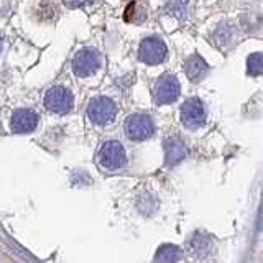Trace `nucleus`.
Here are the masks:
<instances>
[{
    "label": "nucleus",
    "mask_w": 263,
    "mask_h": 263,
    "mask_svg": "<svg viewBox=\"0 0 263 263\" xmlns=\"http://www.w3.org/2000/svg\"><path fill=\"white\" fill-rule=\"evenodd\" d=\"M117 115V105L109 97H94L87 105V117L96 125H107Z\"/></svg>",
    "instance_id": "7ed1b4c3"
},
{
    "label": "nucleus",
    "mask_w": 263,
    "mask_h": 263,
    "mask_svg": "<svg viewBox=\"0 0 263 263\" xmlns=\"http://www.w3.org/2000/svg\"><path fill=\"white\" fill-rule=\"evenodd\" d=\"M235 35H237L235 23L234 22H222L216 28V31H214V41H216L217 46L224 48L232 43Z\"/></svg>",
    "instance_id": "f8f14e48"
},
{
    "label": "nucleus",
    "mask_w": 263,
    "mask_h": 263,
    "mask_svg": "<svg viewBox=\"0 0 263 263\" xmlns=\"http://www.w3.org/2000/svg\"><path fill=\"white\" fill-rule=\"evenodd\" d=\"M181 252L176 245H171V243H166V245H161L158 250H156V255H155V263H176L179 258H181Z\"/></svg>",
    "instance_id": "ddd939ff"
},
{
    "label": "nucleus",
    "mask_w": 263,
    "mask_h": 263,
    "mask_svg": "<svg viewBox=\"0 0 263 263\" xmlns=\"http://www.w3.org/2000/svg\"><path fill=\"white\" fill-rule=\"evenodd\" d=\"M193 247H194V250L197 252V253H205L208 252V249H209V238H205V237H202V235H199L197 234L194 238H193Z\"/></svg>",
    "instance_id": "f3484780"
},
{
    "label": "nucleus",
    "mask_w": 263,
    "mask_h": 263,
    "mask_svg": "<svg viewBox=\"0 0 263 263\" xmlns=\"http://www.w3.org/2000/svg\"><path fill=\"white\" fill-rule=\"evenodd\" d=\"M38 125V115L30 109H18L15 110L10 119V128L13 134H31Z\"/></svg>",
    "instance_id": "1a4fd4ad"
},
{
    "label": "nucleus",
    "mask_w": 263,
    "mask_h": 263,
    "mask_svg": "<svg viewBox=\"0 0 263 263\" xmlns=\"http://www.w3.org/2000/svg\"><path fill=\"white\" fill-rule=\"evenodd\" d=\"M99 161L107 170H119L122 166H125L127 163L125 148L122 146V143L115 142V140L105 142L101 148V152H99Z\"/></svg>",
    "instance_id": "423d86ee"
},
{
    "label": "nucleus",
    "mask_w": 263,
    "mask_h": 263,
    "mask_svg": "<svg viewBox=\"0 0 263 263\" xmlns=\"http://www.w3.org/2000/svg\"><path fill=\"white\" fill-rule=\"evenodd\" d=\"M166 12L175 16L178 20H186L189 15V8H191V0H168Z\"/></svg>",
    "instance_id": "2eb2a0df"
},
{
    "label": "nucleus",
    "mask_w": 263,
    "mask_h": 263,
    "mask_svg": "<svg viewBox=\"0 0 263 263\" xmlns=\"http://www.w3.org/2000/svg\"><path fill=\"white\" fill-rule=\"evenodd\" d=\"M102 58L96 48H81L72 58V72L79 78L92 76L101 68Z\"/></svg>",
    "instance_id": "f257e3e1"
},
{
    "label": "nucleus",
    "mask_w": 263,
    "mask_h": 263,
    "mask_svg": "<svg viewBox=\"0 0 263 263\" xmlns=\"http://www.w3.org/2000/svg\"><path fill=\"white\" fill-rule=\"evenodd\" d=\"M258 227H260V230H263V208H261V214H260V220H258Z\"/></svg>",
    "instance_id": "6ab92c4d"
},
{
    "label": "nucleus",
    "mask_w": 263,
    "mask_h": 263,
    "mask_svg": "<svg viewBox=\"0 0 263 263\" xmlns=\"http://www.w3.org/2000/svg\"><path fill=\"white\" fill-rule=\"evenodd\" d=\"M181 122L186 128H197L205 122V109L201 99L191 97L181 105Z\"/></svg>",
    "instance_id": "6e6552de"
},
{
    "label": "nucleus",
    "mask_w": 263,
    "mask_h": 263,
    "mask_svg": "<svg viewBox=\"0 0 263 263\" xmlns=\"http://www.w3.org/2000/svg\"><path fill=\"white\" fill-rule=\"evenodd\" d=\"M184 71H186V76L189 79L197 82V81H201L205 76V74H208L209 66H208V63H205L199 54H193V56H189L187 60H186Z\"/></svg>",
    "instance_id": "9b49d317"
},
{
    "label": "nucleus",
    "mask_w": 263,
    "mask_h": 263,
    "mask_svg": "<svg viewBox=\"0 0 263 263\" xmlns=\"http://www.w3.org/2000/svg\"><path fill=\"white\" fill-rule=\"evenodd\" d=\"M247 72L250 76H260L263 74V54L253 53L247 58Z\"/></svg>",
    "instance_id": "dca6fc26"
},
{
    "label": "nucleus",
    "mask_w": 263,
    "mask_h": 263,
    "mask_svg": "<svg viewBox=\"0 0 263 263\" xmlns=\"http://www.w3.org/2000/svg\"><path fill=\"white\" fill-rule=\"evenodd\" d=\"M89 2H92V0H63V4L68 8H79Z\"/></svg>",
    "instance_id": "a211bd4d"
},
{
    "label": "nucleus",
    "mask_w": 263,
    "mask_h": 263,
    "mask_svg": "<svg viewBox=\"0 0 263 263\" xmlns=\"http://www.w3.org/2000/svg\"><path fill=\"white\" fill-rule=\"evenodd\" d=\"M187 155V148L184 142L179 137H170L164 142V160L170 166H175V164L181 163Z\"/></svg>",
    "instance_id": "9d476101"
},
{
    "label": "nucleus",
    "mask_w": 263,
    "mask_h": 263,
    "mask_svg": "<svg viewBox=\"0 0 263 263\" xmlns=\"http://www.w3.org/2000/svg\"><path fill=\"white\" fill-rule=\"evenodd\" d=\"M74 105V97L69 89L53 86L45 94V107L53 114H68Z\"/></svg>",
    "instance_id": "39448f33"
},
{
    "label": "nucleus",
    "mask_w": 263,
    "mask_h": 263,
    "mask_svg": "<svg viewBox=\"0 0 263 263\" xmlns=\"http://www.w3.org/2000/svg\"><path fill=\"white\" fill-rule=\"evenodd\" d=\"M181 87L179 82L175 76L171 74H164L158 81H156L155 89H153V99L158 105H164V104H171L175 102L179 97Z\"/></svg>",
    "instance_id": "0eeeda50"
},
{
    "label": "nucleus",
    "mask_w": 263,
    "mask_h": 263,
    "mask_svg": "<svg viewBox=\"0 0 263 263\" xmlns=\"http://www.w3.org/2000/svg\"><path fill=\"white\" fill-rule=\"evenodd\" d=\"M146 18V10L142 4H138L137 0H132V2L125 7L123 10V20L127 23H142Z\"/></svg>",
    "instance_id": "4468645a"
},
{
    "label": "nucleus",
    "mask_w": 263,
    "mask_h": 263,
    "mask_svg": "<svg viewBox=\"0 0 263 263\" xmlns=\"http://www.w3.org/2000/svg\"><path fill=\"white\" fill-rule=\"evenodd\" d=\"M125 134L134 142H143V140L150 138L155 132V125L150 115L146 114H132L125 120Z\"/></svg>",
    "instance_id": "20e7f679"
},
{
    "label": "nucleus",
    "mask_w": 263,
    "mask_h": 263,
    "mask_svg": "<svg viewBox=\"0 0 263 263\" xmlns=\"http://www.w3.org/2000/svg\"><path fill=\"white\" fill-rule=\"evenodd\" d=\"M2 49H4V40L0 36V53H2Z\"/></svg>",
    "instance_id": "aec40b11"
},
{
    "label": "nucleus",
    "mask_w": 263,
    "mask_h": 263,
    "mask_svg": "<svg viewBox=\"0 0 263 263\" xmlns=\"http://www.w3.org/2000/svg\"><path fill=\"white\" fill-rule=\"evenodd\" d=\"M168 48L164 45V41L158 36H148L142 40V43L138 46V58L140 61L145 64H160L166 60Z\"/></svg>",
    "instance_id": "f03ea898"
}]
</instances>
